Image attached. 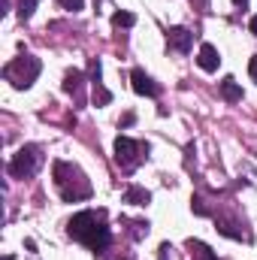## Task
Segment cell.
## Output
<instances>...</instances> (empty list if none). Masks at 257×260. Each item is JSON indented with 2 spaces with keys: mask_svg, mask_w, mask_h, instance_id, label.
Masks as SVG:
<instances>
[{
  "mask_svg": "<svg viewBox=\"0 0 257 260\" xmlns=\"http://www.w3.org/2000/svg\"><path fill=\"white\" fill-rule=\"evenodd\" d=\"M67 233H70V239L82 242L94 254L106 251V245L112 239L109 236V224H106V212H94V209H85V212L73 215L70 224H67Z\"/></svg>",
  "mask_w": 257,
  "mask_h": 260,
  "instance_id": "1",
  "label": "cell"
},
{
  "mask_svg": "<svg viewBox=\"0 0 257 260\" xmlns=\"http://www.w3.org/2000/svg\"><path fill=\"white\" fill-rule=\"evenodd\" d=\"M52 179H55V188L61 191L67 203H79V200H88L91 197V182L88 176L70 164V160H55L52 164Z\"/></svg>",
  "mask_w": 257,
  "mask_h": 260,
  "instance_id": "2",
  "label": "cell"
},
{
  "mask_svg": "<svg viewBox=\"0 0 257 260\" xmlns=\"http://www.w3.org/2000/svg\"><path fill=\"white\" fill-rule=\"evenodd\" d=\"M40 58H34V55H18V58H12L9 64L3 67V79L12 85V88H18V91H27L34 82H37V76H40Z\"/></svg>",
  "mask_w": 257,
  "mask_h": 260,
  "instance_id": "3",
  "label": "cell"
},
{
  "mask_svg": "<svg viewBox=\"0 0 257 260\" xmlns=\"http://www.w3.org/2000/svg\"><path fill=\"white\" fill-rule=\"evenodd\" d=\"M40 160H43L40 145H21L9 160V176L12 179H30L40 170Z\"/></svg>",
  "mask_w": 257,
  "mask_h": 260,
  "instance_id": "4",
  "label": "cell"
},
{
  "mask_svg": "<svg viewBox=\"0 0 257 260\" xmlns=\"http://www.w3.org/2000/svg\"><path fill=\"white\" fill-rule=\"evenodd\" d=\"M145 154H148V145H142V142H136L130 136H118L115 139V160H118L121 170H133Z\"/></svg>",
  "mask_w": 257,
  "mask_h": 260,
  "instance_id": "5",
  "label": "cell"
},
{
  "mask_svg": "<svg viewBox=\"0 0 257 260\" xmlns=\"http://www.w3.org/2000/svg\"><path fill=\"white\" fill-rule=\"evenodd\" d=\"M130 85H133V91L142 94V97H157V94H160V88L151 82V76H145V70H139V67L130 73Z\"/></svg>",
  "mask_w": 257,
  "mask_h": 260,
  "instance_id": "6",
  "label": "cell"
},
{
  "mask_svg": "<svg viewBox=\"0 0 257 260\" xmlns=\"http://www.w3.org/2000/svg\"><path fill=\"white\" fill-rule=\"evenodd\" d=\"M100 58H91V85H94V103L97 106H106L109 100H112V94L103 88V79H100Z\"/></svg>",
  "mask_w": 257,
  "mask_h": 260,
  "instance_id": "7",
  "label": "cell"
},
{
  "mask_svg": "<svg viewBox=\"0 0 257 260\" xmlns=\"http://www.w3.org/2000/svg\"><path fill=\"white\" fill-rule=\"evenodd\" d=\"M194 43V34L188 30V27H170V34H167V46L173 49V52H188Z\"/></svg>",
  "mask_w": 257,
  "mask_h": 260,
  "instance_id": "8",
  "label": "cell"
},
{
  "mask_svg": "<svg viewBox=\"0 0 257 260\" xmlns=\"http://www.w3.org/2000/svg\"><path fill=\"white\" fill-rule=\"evenodd\" d=\"M197 64H200V70H206V73H215V70L221 67L218 49H215L212 43H203V46H200V55H197Z\"/></svg>",
  "mask_w": 257,
  "mask_h": 260,
  "instance_id": "9",
  "label": "cell"
},
{
  "mask_svg": "<svg viewBox=\"0 0 257 260\" xmlns=\"http://www.w3.org/2000/svg\"><path fill=\"white\" fill-rule=\"evenodd\" d=\"M218 233H224L230 239H248V230H242V224L230 221V218H218Z\"/></svg>",
  "mask_w": 257,
  "mask_h": 260,
  "instance_id": "10",
  "label": "cell"
},
{
  "mask_svg": "<svg viewBox=\"0 0 257 260\" xmlns=\"http://www.w3.org/2000/svg\"><path fill=\"white\" fill-rule=\"evenodd\" d=\"M82 85H85V76L79 73V70H70L64 79V91L67 94H73L76 100H82Z\"/></svg>",
  "mask_w": 257,
  "mask_h": 260,
  "instance_id": "11",
  "label": "cell"
},
{
  "mask_svg": "<svg viewBox=\"0 0 257 260\" xmlns=\"http://www.w3.org/2000/svg\"><path fill=\"white\" fill-rule=\"evenodd\" d=\"M221 97H224L227 103H239V100H242V88H239V82H236L233 76H227V79L221 82Z\"/></svg>",
  "mask_w": 257,
  "mask_h": 260,
  "instance_id": "12",
  "label": "cell"
},
{
  "mask_svg": "<svg viewBox=\"0 0 257 260\" xmlns=\"http://www.w3.org/2000/svg\"><path fill=\"white\" fill-rule=\"evenodd\" d=\"M188 251H191V260H218L215 251L206 242H200V239H188Z\"/></svg>",
  "mask_w": 257,
  "mask_h": 260,
  "instance_id": "13",
  "label": "cell"
},
{
  "mask_svg": "<svg viewBox=\"0 0 257 260\" xmlns=\"http://www.w3.org/2000/svg\"><path fill=\"white\" fill-rule=\"evenodd\" d=\"M124 200H127V203H133V206H145V203L151 200V194H148V191H142V188H127Z\"/></svg>",
  "mask_w": 257,
  "mask_h": 260,
  "instance_id": "14",
  "label": "cell"
},
{
  "mask_svg": "<svg viewBox=\"0 0 257 260\" xmlns=\"http://www.w3.org/2000/svg\"><path fill=\"white\" fill-rule=\"evenodd\" d=\"M112 24H115V27H133V24H136V15H133V12H115V15H112Z\"/></svg>",
  "mask_w": 257,
  "mask_h": 260,
  "instance_id": "15",
  "label": "cell"
},
{
  "mask_svg": "<svg viewBox=\"0 0 257 260\" xmlns=\"http://www.w3.org/2000/svg\"><path fill=\"white\" fill-rule=\"evenodd\" d=\"M37 3H40V0H18V15H21V18L27 21V18L34 15V9H37Z\"/></svg>",
  "mask_w": 257,
  "mask_h": 260,
  "instance_id": "16",
  "label": "cell"
},
{
  "mask_svg": "<svg viewBox=\"0 0 257 260\" xmlns=\"http://www.w3.org/2000/svg\"><path fill=\"white\" fill-rule=\"evenodd\" d=\"M61 6H64L67 12H82L85 9V0H58Z\"/></svg>",
  "mask_w": 257,
  "mask_h": 260,
  "instance_id": "17",
  "label": "cell"
},
{
  "mask_svg": "<svg viewBox=\"0 0 257 260\" xmlns=\"http://www.w3.org/2000/svg\"><path fill=\"white\" fill-rule=\"evenodd\" d=\"M248 73H251V79L257 82V55L251 58V61H248Z\"/></svg>",
  "mask_w": 257,
  "mask_h": 260,
  "instance_id": "18",
  "label": "cell"
},
{
  "mask_svg": "<svg viewBox=\"0 0 257 260\" xmlns=\"http://www.w3.org/2000/svg\"><path fill=\"white\" fill-rule=\"evenodd\" d=\"M170 251H173L170 242H164V245H160V260H170Z\"/></svg>",
  "mask_w": 257,
  "mask_h": 260,
  "instance_id": "19",
  "label": "cell"
},
{
  "mask_svg": "<svg viewBox=\"0 0 257 260\" xmlns=\"http://www.w3.org/2000/svg\"><path fill=\"white\" fill-rule=\"evenodd\" d=\"M248 27H251V34H254V37H257V15H254V18H251V24H248Z\"/></svg>",
  "mask_w": 257,
  "mask_h": 260,
  "instance_id": "20",
  "label": "cell"
},
{
  "mask_svg": "<svg viewBox=\"0 0 257 260\" xmlns=\"http://www.w3.org/2000/svg\"><path fill=\"white\" fill-rule=\"evenodd\" d=\"M233 3H236V6H245V3H248V0H233Z\"/></svg>",
  "mask_w": 257,
  "mask_h": 260,
  "instance_id": "21",
  "label": "cell"
}]
</instances>
